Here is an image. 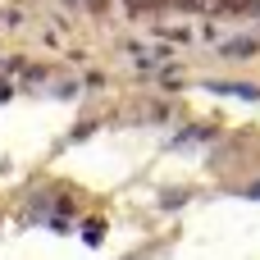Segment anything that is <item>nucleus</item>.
I'll use <instances>...</instances> for the list:
<instances>
[{"mask_svg":"<svg viewBox=\"0 0 260 260\" xmlns=\"http://www.w3.org/2000/svg\"><path fill=\"white\" fill-rule=\"evenodd\" d=\"M137 14H146V9H165V5H174V0H128Z\"/></svg>","mask_w":260,"mask_h":260,"instance_id":"f257e3e1","label":"nucleus"}]
</instances>
